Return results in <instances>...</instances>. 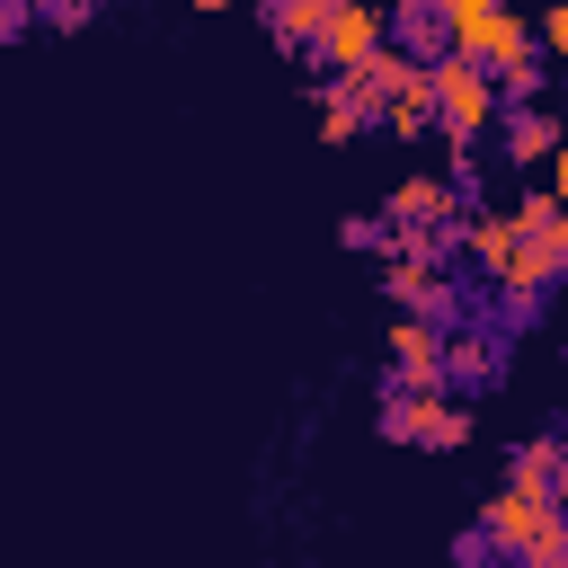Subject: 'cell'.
Listing matches in <instances>:
<instances>
[{"instance_id":"cell-15","label":"cell","mask_w":568,"mask_h":568,"mask_svg":"<svg viewBox=\"0 0 568 568\" xmlns=\"http://www.w3.org/2000/svg\"><path fill=\"white\" fill-rule=\"evenodd\" d=\"M462 240H470V257L497 275V266L515 257V240H524V231H515V213H470V231H462Z\"/></svg>"},{"instance_id":"cell-7","label":"cell","mask_w":568,"mask_h":568,"mask_svg":"<svg viewBox=\"0 0 568 568\" xmlns=\"http://www.w3.org/2000/svg\"><path fill=\"white\" fill-rule=\"evenodd\" d=\"M453 178H399L390 186V231H444L453 222Z\"/></svg>"},{"instance_id":"cell-12","label":"cell","mask_w":568,"mask_h":568,"mask_svg":"<svg viewBox=\"0 0 568 568\" xmlns=\"http://www.w3.org/2000/svg\"><path fill=\"white\" fill-rule=\"evenodd\" d=\"M559 142H568V133H559V124H550L541 106H515V115H506V160H524V169H541V160H550Z\"/></svg>"},{"instance_id":"cell-21","label":"cell","mask_w":568,"mask_h":568,"mask_svg":"<svg viewBox=\"0 0 568 568\" xmlns=\"http://www.w3.org/2000/svg\"><path fill=\"white\" fill-rule=\"evenodd\" d=\"M27 18H36V9H27V0H0V36H18V27H27Z\"/></svg>"},{"instance_id":"cell-14","label":"cell","mask_w":568,"mask_h":568,"mask_svg":"<svg viewBox=\"0 0 568 568\" xmlns=\"http://www.w3.org/2000/svg\"><path fill=\"white\" fill-rule=\"evenodd\" d=\"M328 9L337 0H266V27H275V44H320Z\"/></svg>"},{"instance_id":"cell-17","label":"cell","mask_w":568,"mask_h":568,"mask_svg":"<svg viewBox=\"0 0 568 568\" xmlns=\"http://www.w3.org/2000/svg\"><path fill=\"white\" fill-rule=\"evenodd\" d=\"M541 80H550V71H541V53H532V62H515V71H497V89H506L515 106H532V98H541Z\"/></svg>"},{"instance_id":"cell-3","label":"cell","mask_w":568,"mask_h":568,"mask_svg":"<svg viewBox=\"0 0 568 568\" xmlns=\"http://www.w3.org/2000/svg\"><path fill=\"white\" fill-rule=\"evenodd\" d=\"M382 435H390V444H426V453H462V444H470V408H462L453 390H390Z\"/></svg>"},{"instance_id":"cell-18","label":"cell","mask_w":568,"mask_h":568,"mask_svg":"<svg viewBox=\"0 0 568 568\" xmlns=\"http://www.w3.org/2000/svg\"><path fill=\"white\" fill-rule=\"evenodd\" d=\"M532 44H550V53H559V62H568V0H550V18H541V27H532Z\"/></svg>"},{"instance_id":"cell-6","label":"cell","mask_w":568,"mask_h":568,"mask_svg":"<svg viewBox=\"0 0 568 568\" xmlns=\"http://www.w3.org/2000/svg\"><path fill=\"white\" fill-rule=\"evenodd\" d=\"M390 373H399V390H444V328L435 320H399L390 328Z\"/></svg>"},{"instance_id":"cell-19","label":"cell","mask_w":568,"mask_h":568,"mask_svg":"<svg viewBox=\"0 0 568 568\" xmlns=\"http://www.w3.org/2000/svg\"><path fill=\"white\" fill-rule=\"evenodd\" d=\"M36 18H53V27H89L98 0H36Z\"/></svg>"},{"instance_id":"cell-10","label":"cell","mask_w":568,"mask_h":568,"mask_svg":"<svg viewBox=\"0 0 568 568\" xmlns=\"http://www.w3.org/2000/svg\"><path fill=\"white\" fill-rule=\"evenodd\" d=\"M373 124H382V133H399V142H408V133H426V124H435V98H426V71H408V80H399V89H390V98L373 106Z\"/></svg>"},{"instance_id":"cell-22","label":"cell","mask_w":568,"mask_h":568,"mask_svg":"<svg viewBox=\"0 0 568 568\" xmlns=\"http://www.w3.org/2000/svg\"><path fill=\"white\" fill-rule=\"evenodd\" d=\"M532 568H568V532H559L550 550H532Z\"/></svg>"},{"instance_id":"cell-9","label":"cell","mask_w":568,"mask_h":568,"mask_svg":"<svg viewBox=\"0 0 568 568\" xmlns=\"http://www.w3.org/2000/svg\"><path fill=\"white\" fill-rule=\"evenodd\" d=\"M364 124H373V98H364L355 80H328V89H320V142H355Z\"/></svg>"},{"instance_id":"cell-1","label":"cell","mask_w":568,"mask_h":568,"mask_svg":"<svg viewBox=\"0 0 568 568\" xmlns=\"http://www.w3.org/2000/svg\"><path fill=\"white\" fill-rule=\"evenodd\" d=\"M435 9V27H444V44L453 53H470L479 71H515V62H532L541 44H532V27L506 9V0H426Z\"/></svg>"},{"instance_id":"cell-8","label":"cell","mask_w":568,"mask_h":568,"mask_svg":"<svg viewBox=\"0 0 568 568\" xmlns=\"http://www.w3.org/2000/svg\"><path fill=\"white\" fill-rule=\"evenodd\" d=\"M515 231L550 257V275L568 266V204H559V195H524V204H515Z\"/></svg>"},{"instance_id":"cell-23","label":"cell","mask_w":568,"mask_h":568,"mask_svg":"<svg viewBox=\"0 0 568 568\" xmlns=\"http://www.w3.org/2000/svg\"><path fill=\"white\" fill-rule=\"evenodd\" d=\"M186 9H231V0H186Z\"/></svg>"},{"instance_id":"cell-2","label":"cell","mask_w":568,"mask_h":568,"mask_svg":"<svg viewBox=\"0 0 568 568\" xmlns=\"http://www.w3.org/2000/svg\"><path fill=\"white\" fill-rule=\"evenodd\" d=\"M426 98H435V133H444L453 151H470V142L488 133V115H497V80H488L470 53H435V62H426Z\"/></svg>"},{"instance_id":"cell-5","label":"cell","mask_w":568,"mask_h":568,"mask_svg":"<svg viewBox=\"0 0 568 568\" xmlns=\"http://www.w3.org/2000/svg\"><path fill=\"white\" fill-rule=\"evenodd\" d=\"M382 284H390V302H399L408 320H435V311H453V284H444V248H435V240H426V248H399Z\"/></svg>"},{"instance_id":"cell-16","label":"cell","mask_w":568,"mask_h":568,"mask_svg":"<svg viewBox=\"0 0 568 568\" xmlns=\"http://www.w3.org/2000/svg\"><path fill=\"white\" fill-rule=\"evenodd\" d=\"M390 36H399V44H417V62L444 44V27H435V9H426V0H417V9H399V18H390Z\"/></svg>"},{"instance_id":"cell-13","label":"cell","mask_w":568,"mask_h":568,"mask_svg":"<svg viewBox=\"0 0 568 568\" xmlns=\"http://www.w3.org/2000/svg\"><path fill=\"white\" fill-rule=\"evenodd\" d=\"M497 284H506V302H515V311H532V302H541V284H550V257H541L532 240H515V257L497 266Z\"/></svg>"},{"instance_id":"cell-4","label":"cell","mask_w":568,"mask_h":568,"mask_svg":"<svg viewBox=\"0 0 568 568\" xmlns=\"http://www.w3.org/2000/svg\"><path fill=\"white\" fill-rule=\"evenodd\" d=\"M382 44H390V9H373V0H337L311 53H320V62L337 71V80H355V71H364V62L382 53Z\"/></svg>"},{"instance_id":"cell-11","label":"cell","mask_w":568,"mask_h":568,"mask_svg":"<svg viewBox=\"0 0 568 568\" xmlns=\"http://www.w3.org/2000/svg\"><path fill=\"white\" fill-rule=\"evenodd\" d=\"M444 382H462V390L470 382H497V337L488 328H453L444 337Z\"/></svg>"},{"instance_id":"cell-20","label":"cell","mask_w":568,"mask_h":568,"mask_svg":"<svg viewBox=\"0 0 568 568\" xmlns=\"http://www.w3.org/2000/svg\"><path fill=\"white\" fill-rule=\"evenodd\" d=\"M541 169H550V195H559V204H568V142H559V151H550V160H541Z\"/></svg>"}]
</instances>
